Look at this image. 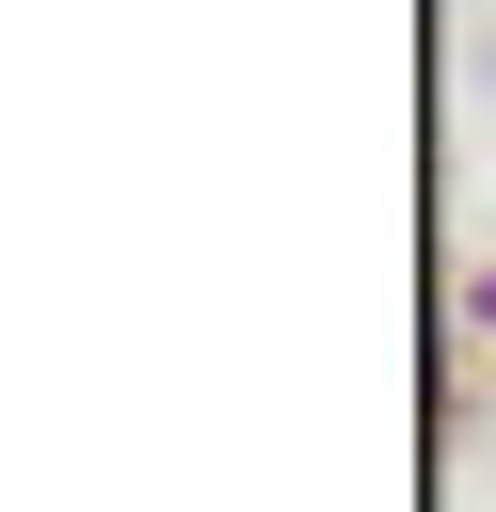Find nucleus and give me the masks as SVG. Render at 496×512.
Masks as SVG:
<instances>
[{
    "mask_svg": "<svg viewBox=\"0 0 496 512\" xmlns=\"http://www.w3.org/2000/svg\"><path fill=\"white\" fill-rule=\"evenodd\" d=\"M480 320H496V272H480Z\"/></svg>",
    "mask_w": 496,
    "mask_h": 512,
    "instance_id": "1",
    "label": "nucleus"
}]
</instances>
